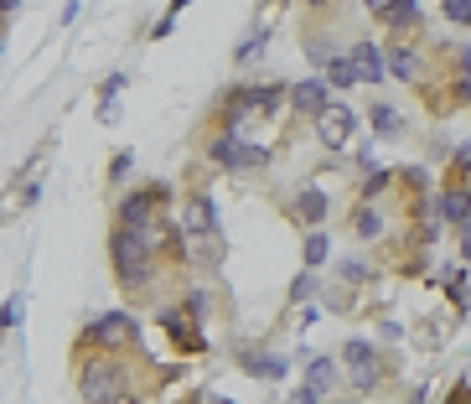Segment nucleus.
Masks as SVG:
<instances>
[{
  "mask_svg": "<svg viewBox=\"0 0 471 404\" xmlns=\"http://www.w3.org/2000/svg\"><path fill=\"white\" fill-rule=\"evenodd\" d=\"M21 11V0H0V16H16Z\"/></svg>",
  "mask_w": 471,
  "mask_h": 404,
  "instance_id": "58836bf2",
  "label": "nucleus"
},
{
  "mask_svg": "<svg viewBox=\"0 0 471 404\" xmlns=\"http://www.w3.org/2000/svg\"><path fill=\"white\" fill-rule=\"evenodd\" d=\"M327 84H331V88H352V84H358V67H352V52H337V58L327 63Z\"/></svg>",
  "mask_w": 471,
  "mask_h": 404,
  "instance_id": "412c9836",
  "label": "nucleus"
},
{
  "mask_svg": "<svg viewBox=\"0 0 471 404\" xmlns=\"http://www.w3.org/2000/svg\"><path fill=\"white\" fill-rule=\"evenodd\" d=\"M265 47H269V26H254L244 42H239V52H233V63L239 67H249L254 58H265Z\"/></svg>",
  "mask_w": 471,
  "mask_h": 404,
  "instance_id": "6ab92c4d",
  "label": "nucleus"
},
{
  "mask_svg": "<svg viewBox=\"0 0 471 404\" xmlns=\"http://www.w3.org/2000/svg\"><path fill=\"white\" fill-rule=\"evenodd\" d=\"M207 161L223 171H239V135H228V130H218L213 140H207Z\"/></svg>",
  "mask_w": 471,
  "mask_h": 404,
  "instance_id": "dca6fc26",
  "label": "nucleus"
},
{
  "mask_svg": "<svg viewBox=\"0 0 471 404\" xmlns=\"http://www.w3.org/2000/svg\"><path fill=\"white\" fill-rule=\"evenodd\" d=\"M316 296V275H295V285H290V301H306Z\"/></svg>",
  "mask_w": 471,
  "mask_h": 404,
  "instance_id": "7c9ffc66",
  "label": "nucleus"
},
{
  "mask_svg": "<svg viewBox=\"0 0 471 404\" xmlns=\"http://www.w3.org/2000/svg\"><path fill=\"white\" fill-rule=\"evenodd\" d=\"M378 22L389 26L394 37H404V31H414V26H420V0H394Z\"/></svg>",
  "mask_w": 471,
  "mask_h": 404,
  "instance_id": "2eb2a0df",
  "label": "nucleus"
},
{
  "mask_svg": "<svg viewBox=\"0 0 471 404\" xmlns=\"http://www.w3.org/2000/svg\"><path fill=\"white\" fill-rule=\"evenodd\" d=\"M399 182H410V187H425V182H430V171H425V166H410L404 176H399Z\"/></svg>",
  "mask_w": 471,
  "mask_h": 404,
  "instance_id": "2f4dec72",
  "label": "nucleus"
},
{
  "mask_svg": "<svg viewBox=\"0 0 471 404\" xmlns=\"http://www.w3.org/2000/svg\"><path fill=\"white\" fill-rule=\"evenodd\" d=\"M399 125H404V120H399V109H394V104L373 109V130H378V135H399Z\"/></svg>",
  "mask_w": 471,
  "mask_h": 404,
  "instance_id": "393cba45",
  "label": "nucleus"
},
{
  "mask_svg": "<svg viewBox=\"0 0 471 404\" xmlns=\"http://www.w3.org/2000/svg\"><path fill=\"white\" fill-rule=\"evenodd\" d=\"M306 5H331V0H306Z\"/></svg>",
  "mask_w": 471,
  "mask_h": 404,
  "instance_id": "37998d69",
  "label": "nucleus"
},
{
  "mask_svg": "<svg viewBox=\"0 0 471 404\" xmlns=\"http://www.w3.org/2000/svg\"><path fill=\"white\" fill-rule=\"evenodd\" d=\"M461 255L471 259V218H466V223H461Z\"/></svg>",
  "mask_w": 471,
  "mask_h": 404,
  "instance_id": "e433bc0d",
  "label": "nucleus"
},
{
  "mask_svg": "<svg viewBox=\"0 0 471 404\" xmlns=\"http://www.w3.org/2000/svg\"><path fill=\"white\" fill-rule=\"evenodd\" d=\"M456 166L471 171V140H461V146H456Z\"/></svg>",
  "mask_w": 471,
  "mask_h": 404,
  "instance_id": "c9c22d12",
  "label": "nucleus"
},
{
  "mask_svg": "<svg viewBox=\"0 0 471 404\" xmlns=\"http://www.w3.org/2000/svg\"><path fill=\"white\" fill-rule=\"evenodd\" d=\"M207 404H228V400H218V394H213V400H207Z\"/></svg>",
  "mask_w": 471,
  "mask_h": 404,
  "instance_id": "c03bdc74",
  "label": "nucleus"
},
{
  "mask_svg": "<svg viewBox=\"0 0 471 404\" xmlns=\"http://www.w3.org/2000/svg\"><path fill=\"white\" fill-rule=\"evenodd\" d=\"M394 182H399V176H394V171H368V182H363V202H378V197H384V192L394 187Z\"/></svg>",
  "mask_w": 471,
  "mask_h": 404,
  "instance_id": "4be33fe9",
  "label": "nucleus"
},
{
  "mask_svg": "<svg viewBox=\"0 0 471 404\" xmlns=\"http://www.w3.org/2000/svg\"><path fill=\"white\" fill-rule=\"evenodd\" d=\"M290 404H322V394H316V389H306V383H301V389H295V394H290Z\"/></svg>",
  "mask_w": 471,
  "mask_h": 404,
  "instance_id": "473e14b6",
  "label": "nucleus"
},
{
  "mask_svg": "<svg viewBox=\"0 0 471 404\" xmlns=\"http://www.w3.org/2000/svg\"><path fill=\"white\" fill-rule=\"evenodd\" d=\"M331 255V244H327V234H306V265H322V259Z\"/></svg>",
  "mask_w": 471,
  "mask_h": 404,
  "instance_id": "cd10ccee",
  "label": "nucleus"
},
{
  "mask_svg": "<svg viewBox=\"0 0 471 404\" xmlns=\"http://www.w3.org/2000/svg\"><path fill=\"white\" fill-rule=\"evenodd\" d=\"M352 130H358V114H352L348 104H327V114L316 120V135H322V146H331V150L348 146Z\"/></svg>",
  "mask_w": 471,
  "mask_h": 404,
  "instance_id": "0eeeda50",
  "label": "nucleus"
},
{
  "mask_svg": "<svg viewBox=\"0 0 471 404\" xmlns=\"http://www.w3.org/2000/svg\"><path fill=\"white\" fill-rule=\"evenodd\" d=\"M446 5V22L451 26H471V0H440Z\"/></svg>",
  "mask_w": 471,
  "mask_h": 404,
  "instance_id": "bb28decb",
  "label": "nucleus"
},
{
  "mask_svg": "<svg viewBox=\"0 0 471 404\" xmlns=\"http://www.w3.org/2000/svg\"><path fill=\"white\" fill-rule=\"evenodd\" d=\"M352 234L358 238H384V213H378L373 202H363V208L352 213Z\"/></svg>",
  "mask_w": 471,
  "mask_h": 404,
  "instance_id": "aec40b11",
  "label": "nucleus"
},
{
  "mask_svg": "<svg viewBox=\"0 0 471 404\" xmlns=\"http://www.w3.org/2000/svg\"><path fill=\"white\" fill-rule=\"evenodd\" d=\"M182 234L207 238V244H218V238H223V223H218V202H213V192H192V197H186Z\"/></svg>",
  "mask_w": 471,
  "mask_h": 404,
  "instance_id": "39448f33",
  "label": "nucleus"
},
{
  "mask_svg": "<svg viewBox=\"0 0 471 404\" xmlns=\"http://www.w3.org/2000/svg\"><path fill=\"white\" fill-rule=\"evenodd\" d=\"M342 358H348V379L358 383V389H373V383L384 379V358H378V347L363 337H348V347H342Z\"/></svg>",
  "mask_w": 471,
  "mask_h": 404,
  "instance_id": "423d86ee",
  "label": "nucleus"
},
{
  "mask_svg": "<svg viewBox=\"0 0 471 404\" xmlns=\"http://www.w3.org/2000/svg\"><path fill=\"white\" fill-rule=\"evenodd\" d=\"M5 22H11V16H0V52H5Z\"/></svg>",
  "mask_w": 471,
  "mask_h": 404,
  "instance_id": "79ce46f5",
  "label": "nucleus"
},
{
  "mask_svg": "<svg viewBox=\"0 0 471 404\" xmlns=\"http://www.w3.org/2000/svg\"><path fill=\"white\" fill-rule=\"evenodd\" d=\"M78 347H99L109 358H124V353H135L140 347V317H130V311H104L83 327Z\"/></svg>",
  "mask_w": 471,
  "mask_h": 404,
  "instance_id": "7ed1b4c3",
  "label": "nucleus"
},
{
  "mask_svg": "<svg viewBox=\"0 0 471 404\" xmlns=\"http://www.w3.org/2000/svg\"><path fill=\"white\" fill-rule=\"evenodd\" d=\"M384 63H389L394 78H404V84H420V67H425V58H420L414 47H399V42H394L389 52H384Z\"/></svg>",
  "mask_w": 471,
  "mask_h": 404,
  "instance_id": "f8f14e48",
  "label": "nucleus"
},
{
  "mask_svg": "<svg viewBox=\"0 0 471 404\" xmlns=\"http://www.w3.org/2000/svg\"><path fill=\"white\" fill-rule=\"evenodd\" d=\"M331 383H337V358H306V389L327 394Z\"/></svg>",
  "mask_w": 471,
  "mask_h": 404,
  "instance_id": "a211bd4d",
  "label": "nucleus"
},
{
  "mask_svg": "<svg viewBox=\"0 0 471 404\" xmlns=\"http://www.w3.org/2000/svg\"><path fill=\"white\" fill-rule=\"evenodd\" d=\"M244 373H254V379H285V358H275V353H244Z\"/></svg>",
  "mask_w": 471,
  "mask_h": 404,
  "instance_id": "f3484780",
  "label": "nucleus"
},
{
  "mask_svg": "<svg viewBox=\"0 0 471 404\" xmlns=\"http://www.w3.org/2000/svg\"><path fill=\"white\" fill-rule=\"evenodd\" d=\"M451 404H471V383H461V389H456V394H451Z\"/></svg>",
  "mask_w": 471,
  "mask_h": 404,
  "instance_id": "4c0bfd02",
  "label": "nucleus"
},
{
  "mask_svg": "<svg viewBox=\"0 0 471 404\" xmlns=\"http://www.w3.org/2000/svg\"><path fill=\"white\" fill-rule=\"evenodd\" d=\"M78 394H83V404H124L130 400V368H124L120 358H109V353L83 358L78 363Z\"/></svg>",
  "mask_w": 471,
  "mask_h": 404,
  "instance_id": "f03ea898",
  "label": "nucleus"
},
{
  "mask_svg": "<svg viewBox=\"0 0 471 404\" xmlns=\"http://www.w3.org/2000/svg\"><path fill=\"white\" fill-rule=\"evenodd\" d=\"M171 202V187L166 182H145V187H130L120 197V208H114V223L120 229H135V234H145V229H156L161 223V208Z\"/></svg>",
  "mask_w": 471,
  "mask_h": 404,
  "instance_id": "20e7f679",
  "label": "nucleus"
},
{
  "mask_svg": "<svg viewBox=\"0 0 471 404\" xmlns=\"http://www.w3.org/2000/svg\"><path fill=\"white\" fill-rule=\"evenodd\" d=\"M171 26H177V16H171V11H166V16H161V22H156V26H150V37H171Z\"/></svg>",
  "mask_w": 471,
  "mask_h": 404,
  "instance_id": "f704fd0d",
  "label": "nucleus"
},
{
  "mask_svg": "<svg viewBox=\"0 0 471 404\" xmlns=\"http://www.w3.org/2000/svg\"><path fill=\"white\" fill-rule=\"evenodd\" d=\"M269 161V150L265 146H254V140H239V171H254V166H265Z\"/></svg>",
  "mask_w": 471,
  "mask_h": 404,
  "instance_id": "a878e982",
  "label": "nucleus"
},
{
  "mask_svg": "<svg viewBox=\"0 0 471 404\" xmlns=\"http://www.w3.org/2000/svg\"><path fill=\"white\" fill-rule=\"evenodd\" d=\"M124 73H109L104 78V88H99V125H120V94H124Z\"/></svg>",
  "mask_w": 471,
  "mask_h": 404,
  "instance_id": "ddd939ff",
  "label": "nucleus"
},
{
  "mask_svg": "<svg viewBox=\"0 0 471 404\" xmlns=\"http://www.w3.org/2000/svg\"><path fill=\"white\" fill-rule=\"evenodd\" d=\"M435 218H440V223H456V229H461V223L471 218V187H461V182H456V187L440 192V202H435Z\"/></svg>",
  "mask_w": 471,
  "mask_h": 404,
  "instance_id": "9d476101",
  "label": "nucleus"
},
{
  "mask_svg": "<svg viewBox=\"0 0 471 404\" xmlns=\"http://www.w3.org/2000/svg\"><path fill=\"white\" fill-rule=\"evenodd\" d=\"M145 234H150V229H145ZM145 234L120 229V223H114V234H109V265H114V275H120L124 291H145V285L156 280V249H150Z\"/></svg>",
  "mask_w": 471,
  "mask_h": 404,
  "instance_id": "f257e3e1",
  "label": "nucleus"
},
{
  "mask_svg": "<svg viewBox=\"0 0 471 404\" xmlns=\"http://www.w3.org/2000/svg\"><path fill=\"white\" fill-rule=\"evenodd\" d=\"M352 67H358V84H384L389 78V63H384V47L378 42H352Z\"/></svg>",
  "mask_w": 471,
  "mask_h": 404,
  "instance_id": "1a4fd4ad",
  "label": "nucleus"
},
{
  "mask_svg": "<svg viewBox=\"0 0 471 404\" xmlns=\"http://www.w3.org/2000/svg\"><path fill=\"white\" fill-rule=\"evenodd\" d=\"M21 311H26V296H5L0 301V332H11V327H21Z\"/></svg>",
  "mask_w": 471,
  "mask_h": 404,
  "instance_id": "b1692460",
  "label": "nucleus"
},
{
  "mask_svg": "<svg viewBox=\"0 0 471 404\" xmlns=\"http://www.w3.org/2000/svg\"><path fill=\"white\" fill-rule=\"evenodd\" d=\"M41 192H47L41 182H26V187H21V197H16V208H37V202H41Z\"/></svg>",
  "mask_w": 471,
  "mask_h": 404,
  "instance_id": "c756f323",
  "label": "nucleus"
},
{
  "mask_svg": "<svg viewBox=\"0 0 471 404\" xmlns=\"http://www.w3.org/2000/svg\"><path fill=\"white\" fill-rule=\"evenodd\" d=\"M186 5H192V0H171V16H177V11H186Z\"/></svg>",
  "mask_w": 471,
  "mask_h": 404,
  "instance_id": "a19ab883",
  "label": "nucleus"
},
{
  "mask_svg": "<svg viewBox=\"0 0 471 404\" xmlns=\"http://www.w3.org/2000/svg\"><path fill=\"white\" fill-rule=\"evenodd\" d=\"M331 104V94H327V78H301V84L290 88V109L295 114H311V120H322Z\"/></svg>",
  "mask_w": 471,
  "mask_h": 404,
  "instance_id": "6e6552de",
  "label": "nucleus"
},
{
  "mask_svg": "<svg viewBox=\"0 0 471 404\" xmlns=\"http://www.w3.org/2000/svg\"><path fill=\"white\" fill-rule=\"evenodd\" d=\"M161 327L171 332V342H177V347H186V353H203V347H207L203 332H197V321H192V317L182 321V311H161Z\"/></svg>",
  "mask_w": 471,
  "mask_h": 404,
  "instance_id": "9b49d317",
  "label": "nucleus"
},
{
  "mask_svg": "<svg viewBox=\"0 0 471 404\" xmlns=\"http://www.w3.org/2000/svg\"><path fill=\"white\" fill-rule=\"evenodd\" d=\"M389 5H394V0H368V11H373V16H384Z\"/></svg>",
  "mask_w": 471,
  "mask_h": 404,
  "instance_id": "ea45409f",
  "label": "nucleus"
},
{
  "mask_svg": "<svg viewBox=\"0 0 471 404\" xmlns=\"http://www.w3.org/2000/svg\"><path fill=\"white\" fill-rule=\"evenodd\" d=\"M327 213H331V197H327V192H322V187H301V197H295V218L316 229Z\"/></svg>",
  "mask_w": 471,
  "mask_h": 404,
  "instance_id": "4468645a",
  "label": "nucleus"
},
{
  "mask_svg": "<svg viewBox=\"0 0 471 404\" xmlns=\"http://www.w3.org/2000/svg\"><path fill=\"white\" fill-rule=\"evenodd\" d=\"M342 275H348V280H363L368 270H363V259H342Z\"/></svg>",
  "mask_w": 471,
  "mask_h": 404,
  "instance_id": "72a5a7b5",
  "label": "nucleus"
},
{
  "mask_svg": "<svg viewBox=\"0 0 471 404\" xmlns=\"http://www.w3.org/2000/svg\"><path fill=\"white\" fill-rule=\"evenodd\" d=\"M186 311H192V321H207V311H213V296H207V291H192V296H186Z\"/></svg>",
  "mask_w": 471,
  "mask_h": 404,
  "instance_id": "c85d7f7f",
  "label": "nucleus"
},
{
  "mask_svg": "<svg viewBox=\"0 0 471 404\" xmlns=\"http://www.w3.org/2000/svg\"><path fill=\"white\" fill-rule=\"evenodd\" d=\"M130 171H135V150H114V161H109V187H124Z\"/></svg>",
  "mask_w": 471,
  "mask_h": 404,
  "instance_id": "5701e85b",
  "label": "nucleus"
}]
</instances>
